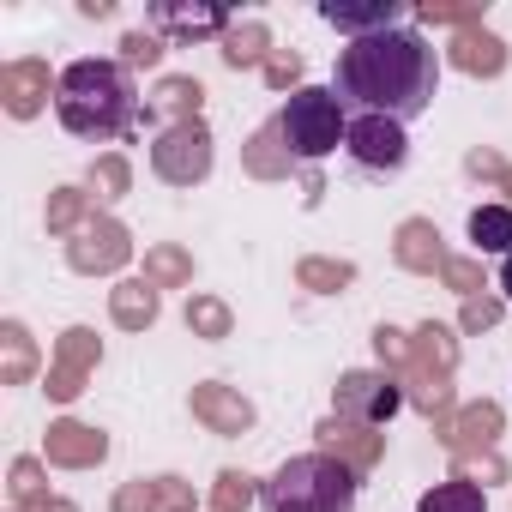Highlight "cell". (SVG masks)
Returning <instances> with one entry per match:
<instances>
[{
  "label": "cell",
  "mask_w": 512,
  "mask_h": 512,
  "mask_svg": "<svg viewBox=\"0 0 512 512\" xmlns=\"http://www.w3.org/2000/svg\"><path fill=\"white\" fill-rule=\"evenodd\" d=\"M434 91H440V55L404 25L380 31V37H356L338 55V97H350L368 115H386L398 127L428 115Z\"/></svg>",
  "instance_id": "obj_1"
},
{
  "label": "cell",
  "mask_w": 512,
  "mask_h": 512,
  "mask_svg": "<svg viewBox=\"0 0 512 512\" xmlns=\"http://www.w3.org/2000/svg\"><path fill=\"white\" fill-rule=\"evenodd\" d=\"M452 476H458V482L488 488V482H506V458H500V452H482V458H452Z\"/></svg>",
  "instance_id": "obj_35"
},
{
  "label": "cell",
  "mask_w": 512,
  "mask_h": 512,
  "mask_svg": "<svg viewBox=\"0 0 512 512\" xmlns=\"http://www.w3.org/2000/svg\"><path fill=\"white\" fill-rule=\"evenodd\" d=\"M398 404H404V380L386 374V368H380V374L362 368V374H344V380H338V416H344V422L386 428V416H392Z\"/></svg>",
  "instance_id": "obj_7"
},
{
  "label": "cell",
  "mask_w": 512,
  "mask_h": 512,
  "mask_svg": "<svg viewBox=\"0 0 512 512\" xmlns=\"http://www.w3.org/2000/svg\"><path fill=\"white\" fill-rule=\"evenodd\" d=\"M440 284H446V290H458L464 302H470L476 290H488V284H482V266H476V260H452V266L440 272Z\"/></svg>",
  "instance_id": "obj_40"
},
{
  "label": "cell",
  "mask_w": 512,
  "mask_h": 512,
  "mask_svg": "<svg viewBox=\"0 0 512 512\" xmlns=\"http://www.w3.org/2000/svg\"><path fill=\"white\" fill-rule=\"evenodd\" d=\"M223 61H229V67H266V61H272V31H266L260 19L229 25V37H223Z\"/></svg>",
  "instance_id": "obj_24"
},
{
  "label": "cell",
  "mask_w": 512,
  "mask_h": 512,
  "mask_svg": "<svg viewBox=\"0 0 512 512\" xmlns=\"http://www.w3.org/2000/svg\"><path fill=\"white\" fill-rule=\"evenodd\" d=\"M241 163H247V175H260V181H284L290 175V151H284V127L272 121V127H260L247 139V151H241Z\"/></svg>",
  "instance_id": "obj_21"
},
{
  "label": "cell",
  "mask_w": 512,
  "mask_h": 512,
  "mask_svg": "<svg viewBox=\"0 0 512 512\" xmlns=\"http://www.w3.org/2000/svg\"><path fill=\"white\" fill-rule=\"evenodd\" d=\"M314 440H320V452L344 458L356 476L386 458V434H374V428H362V422H344V416H326V422L314 428Z\"/></svg>",
  "instance_id": "obj_13"
},
{
  "label": "cell",
  "mask_w": 512,
  "mask_h": 512,
  "mask_svg": "<svg viewBox=\"0 0 512 512\" xmlns=\"http://www.w3.org/2000/svg\"><path fill=\"white\" fill-rule=\"evenodd\" d=\"M31 374H37V344L19 320H7L0 326V386H25Z\"/></svg>",
  "instance_id": "obj_22"
},
{
  "label": "cell",
  "mask_w": 512,
  "mask_h": 512,
  "mask_svg": "<svg viewBox=\"0 0 512 512\" xmlns=\"http://www.w3.org/2000/svg\"><path fill=\"white\" fill-rule=\"evenodd\" d=\"M296 79H302V55H290V49H272V61H266V85H272V91H290ZM296 91H302V85H296Z\"/></svg>",
  "instance_id": "obj_39"
},
{
  "label": "cell",
  "mask_w": 512,
  "mask_h": 512,
  "mask_svg": "<svg viewBox=\"0 0 512 512\" xmlns=\"http://www.w3.org/2000/svg\"><path fill=\"white\" fill-rule=\"evenodd\" d=\"M31 512H79V506H73V500H55V494H49V500H43V506H31Z\"/></svg>",
  "instance_id": "obj_44"
},
{
  "label": "cell",
  "mask_w": 512,
  "mask_h": 512,
  "mask_svg": "<svg viewBox=\"0 0 512 512\" xmlns=\"http://www.w3.org/2000/svg\"><path fill=\"white\" fill-rule=\"evenodd\" d=\"M187 326H193V338H211V344H217V338H229L235 320H229V308H223L217 296H193V302H187Z\"/></svg>",
  "instance_id": "obj_32"
},
{
  "label": "cell",
  "mask_w": 512,
  "mask_h": 512,
  "mask_svg": "<svg viewBox=\"0 0 512 512\" xmlns=\"http://www.w3.org/2000/svg\"><path fill=\"white\" fill-rule=\"evenodd\" d=\"M199 103H205V91H199V79H163L157 85V97L145 103V121H157V115H175V121H199Z\"/></svg>",
  "instance_id": "obj_23"
},
{
  "label": "cell",
  "mask_w": 512,
  "mask_h": 512,
  "mask_svg": "<svg viewBox=\"0 0 512 512\" xmlns=\"http://www.w3.org/2000/svg\"><path fill=\"white\" fill-rule=\"evenodd\" d=\"M229 13L217 7H175V0H151L145 7V31L169 37V43H199V37H229Z\"/></svg>",
  "instance_id": "obj_11"
},
{
  "label": "cell",
  "mask_w": 512,
  "mask_h": 512,
  "mask_svg": "<svg viewBox=\"0 0 512 512\" xmlns=\"http://www.w3.org/2000/svg\"><path fill=\"white\" fill-rule=\"evenodd\" d=\"M500 428H506V416H500V404H494V398L464 404V410H452L446 422H434V434L446 440V452H452V458H482V452H494Z\"/></svg>",
  "instance_id": "obj_10"
},
{
  "label": "cell",
  "mask_w": 512,
  "mask_h": 512,
  "mask_svg": "<svg viewBox=\"0 0 512 512\" xmlns=\"http://www.w3.org/2000/svg\"><path fill=\"white\" fill-rule=\"evenodd\" d=\"M97 356H103V344H97V332L91 326H73L67 338H61V350H55V368H49V398L55 404H73L79 392H85V374L97 368Z\"/></svg>",
  "instance_id": "obj_12"
},
{
  "label": "cell",
  "mask_w": 512,
  "mask_h": 512,
  "mask_svg": "<svg viewBox=\"0 0 512 512\" xmlns=\"http://www.w3.org/2000/svg\"><path fill=\"white\" fill-rule=\"evenodd\" d=\"M109 314H115L121 332H145V326H157V284H145V278H121V284L109 290Z\"/></svg>",
  "instance_id": "obj_20"
},
{
  "label": "cell",
  "mask_w": 512,
  "mask_h": 512,
  "mask_svg": "<svg viewBox=\"0 0 512 512\" xmlns=\"http://www.w3.org/2000/svg\"><path fill=\"white\" fill-rule=\"evenodd\" d=\"M127 260H133V241H127V229H121L115 217H103V211L67 241V266L85 272V278H109V272H121Z\"/></svg>",
  "instance_id": "obj_8"
},
{
  "label": "cell",
  "mask_w": 512,
  "mask_h": 512,
  "mask_svg": "<svg viewBox=\"0 0 512 512\" xmlns=\"http://www.w3.org/2000/svg\"><path fill=\"white\" fill-rule=\"evenodd\" d=\"M452 67L470 73V79H494V73H506V43L482 25H470V31L452 37Z\"/></svg>",
  "instance_id": "obj_19"
},
{
  "label": "cell",
  "mask_w": 512,
  "mask_h": 512,
  "mask_svg": "<svg viewBox=\"0 0 512 512\" xmlns=\"http://www.w3.org/2000/svg\"><path fill=\"white\" fill-rule=\"evenodd\" d=\"M157 61H163V37H151V31L121 37V67H157Z\"/></svg>",
  "instance_id": "obj_37"
},
{
  "label": "cell",
  "mask_w": 512,
  "mask_h": 512,
  "mask_svg": "<svg viewBox=\"0 0 512 512\" xmlns=\"http://www.w3.org/2000/svg\"><path fill=\"white\" fill-rule=\"evenodd\" d=\"M91 217H97V205H91L85 187H55L49 193V235H79Z\"/></svg>",
  "instance_id": "obj_25"
},
{
  "label": "cell",
  "mask_w": 512,
  "mask_h": 512,
  "mask_svg": "<svg viewBox=\"0 0 512 512\" xmlns=\"http://www.w3.org/2000/svg\"><path fill=\"white\" fill-rule=\"evenodd\" d=\"M157 488H163V512H193L199 500H193V482H181V476H157Z\"/></svg>",
  "instance_id": "obj_43"
},
{
  "label": "cell",
  "mask_w": 512,
  "mask_h": 512,
  "mask_svg": "<svg viewBox=\"0 0 512 512\" xmlns=\"http://www.w3.org/2000/svg\"><path fill=\"white\" fill-rule=\"evenodd\" d=\"M458 326H464V332H488V326H500V302H494V296H470L464 314H458Z\"/></svg>",
  "instance_id": "obj_41"
},
{
  "label": "cell",
  "mask_w": 512,
  "mask_h": 512,
  "mask_svg": "<svg viewBox=\"0 0 512 512\" xmlns=\"http://www.w3.org/2000/svg\"><path fill=\"white\" fill-rule=\"evenodd\" d=\"M127 181H133V169H127V157L121 151H103L97 163H91V205H109V199H121L127 193Z\"/></svg>",
  "instance_id": "obj_30"
},
{
  "label": "cell",
  "mask_w": 512,
  "mask_h": 512,
  "mask_svg": "<svg viewBox=\"0 0 512 512\" xmlns=\"http://www.w3.org/2000/svg\"><path fill=\"white\" fill-rule=\"evenodd\" d=\"M278 127H284V151H290L296 163H320L326 151H338V145L350 139L344 97L326 91V85H302V91H290Z\"/></svg>",
  "instance_id": "obj_4"
},
{
  "label": "cell",
  "mask_w": 512,
  "mask_h": 512,
  "mask_svg": "<svg viewBox=\"0 0 512 512\" xmlns=\"http://www.w3.org/2000/svg\"><path fill=\"white\" fill-rule=\"evenodd\" d=\"M392 253H398V266H404V272H428V278H440V272L452 266V253L440 247V229H434L428 217H410V223H398V241H392Z\"/></svg>",
  "instance_id": "obj_14"
},
{
  "label": "cell",
  "mask_w": 512,
  "mask_h": 512,
  "mask_svg": "<svg viewBox=\"0 0 512 512\" xmlns=\"http://www.w3.org/2000/svg\"><path fill=\"white\" fill-rule=\"evenodd\" d=\"M320 19L350 31V37H380V31H398L404 7L398 0H368V7H344V0H320Z\"/></svg>",
  "instance_id": "obj_18"
},
{
  "label": "cell",
  "mask_w": 512,
  "mask_h": 512,
  "mask_svg": "<svg viewBox=\"0 0 512 512\" xmlns=\"http://www.w3.org/2000/svg\"><path fill=\"white\" fill-rule=\"evenodd\" d=\"M452 368H458V338L428 320V326L410 338V368L398 374V380H404V398H410L428 422H446V416H452Z\"/></svg>",
  "instance_id": "obj_5"
},
{
  "label": "cell",
  "mask_w": 512,
  "mask_h": 512,
  "mask_svg": "<svg viewBox=\"0 0 512 512\" xmlns=\"http://www.w3.org/2000/svg\"><path fill=\"white\" fill-rule=\"evenodd\" d=\"M145 284L181 290V284H193V260H187L181 247H151V253H145Z\"/></svg>",
  "instance_id": "obj_27"
},
{
  "label": "cell",
  "mask_w": 512,
  "mask_h": 512,
  "mask_svg": "<svg viewBox=\"0 0 512 512\" xmlns=\"http://www.w3.org/2000/svg\"><path fill=\"white\" fill-rule=\"evenodd\" d=\"M55 115L73 139L109 145V139H127L145 109H139L133 79H127L121 61H73L55 79Z\"/></svg>",
  "instance_id": "obj_2"
},
{
  "label": "cell",
  "mask_w": 512,
  "mask_h": 512,
  "mask_svg": "<svg viewBox=\"0 0 512 512\" xmlns=\"http://www.w3.org/2000/svg\"><path fill=\"white\" fill-rule=\"evenodd\" d=\"M422 512H482V488L452 476V482H440V488L422 494Z\"/></svg>",
  "instance_id": "obj_31"
},
{
  "label": "cell",
  "mask_w": 512,
  "mask_h": 512,
  "mask_svg": "<svg viewBox=\"0 0 512 512\" xmlns=\"http://www.w3.org/2000/svg\"><path fill=\"white\" fill-rule=\"evenodd\" d=\"M470 175H482V181H494V187L512 193V163H500L494 151H470Z\"/></svg>",
  "instance_id": "obj_42"
},
{
  "label": "cell",
  "mask_w": 512,
  "mask_h": 512,
  "mask_svg": "<svg viewBox=\"0 0 512 512\" xmlns=\"http://www.w3.org/2000/svg\"><path fill=\"white\" fill-rule=\"evenodd\" d=\"M151 169L169 181V187H199L211 175V127L205 121H175L157 133L151 145Z\"/></svg>",
  "instance_id": "obj_6"
},
{
  "label": "cell",
  "mask_w": 512,
  "mask_h": 512,
  "mask_svg": "<svg viewBox=\"0 0 512 512\" xmlns=\"http://www.w3.org/2000/svg\"><path fill=\"white\" fill-rule=\"evenodd\" d=\"M109 458V434H97V428H85V422H55L49 428V464H61V470H91V464H103Z\"/></svg>",
  "instance_id": "obj_17"
},
{
  "label": "cell",
  "mask_w": 512,
  "mask_h": 512,
  "mask_svg": "<svg viewBox=\"0 0 512 512\" xmlns=\"http://www.w3.org/2000/svg\"><path fill=\"white\" fill-rule=\"evenodd\" d=\"M470 241H476V253H512V211L506 205H476L470 211Z\"/></svg>",
  "instance_id": "obj_26"
},
{
  "label": "cell",
  "mask_w": 512,
  "mask_h": 512,
  "mask_svg": "<svg viewBox=\"0 0 512 512\" xmlns=\"http://www.w3.org/2000/svg\"><path fill=\"white\" fill-rule=\"evenodd\" d=\"M7 494H13V512H31V506H43V500H49L43 464H37V458H13V470H7Z\"/></svg>",
  "instance_id": "obj_28"
},
{
  "label": "cell",
  "mask_w": 512,
  "mask_h": 512,
  "mask_svg": "<svg viewBox=\"0 0 512 512\" xmlns=\"http://www.w3.org/2000/svg\"><path fill=\"white\" fill-rule=\"evenodd\" d=\"M0 103H7V115L31 121L49 103V67L43 61H7L0 67Z\"/></svg>",
  "instance_id": "obj_15"
},
{
  "label": "cell",
  "mask_w": 512,
  "mask_h": 512,
  "mask_svg": "<svg viewBox=\"0 0 512 512\" xmlns=\"http://www.w3.org/2000/svg\"><path fill=\"white\" fill-rule=\"evenodd\" d=\"M500 296L512 302V253H506V266H500Z\"/></svg>",
  "instance_id": "obj_45"
},
{
  "label": "cell",
  "mask_w": 512,
  "mask_h": 512,
  "mask_svg": "<svg viewBox=\"0 0 512 512\" xmlns=\"http://www.w3.org/2000/svg\"><path fill=\"white\" fill-rule=\"evenodd\" d=\"M109 512H163V488L157 482H121Z\"/></svg>",
  "instance_id": "obj_36"
},
{
  "label": "cell",
  "mask_w": 512,
  "mask_h": 512,
  "mask_svg": "<svg viewBox=\"0 0 512 512\" xmlns=\"http://www.w3.org/2000/svg\"><path fill=\"white\" fill-rule=\"evenodd\" d=\"M374 356H380V368H386V374H404V368H410V332L380 326V332H374Z\"/></svg>",
  "instance_id": "obj_34"
},
{
  "label": "cell",
  "mask_w": 512,
  "mask_h": 512,
  "mask_svg": "<svg viewBox=\"0 0 512 512\" xmlns=\"http://www.w3.org/2000/svg\"><path fill=\"white\" fill-rule=\"evenodd\" d=\"M260 506L266 512H356V470L332 452H302L260 488Z\"/></svg>",
  "instance_id": "obj_3"
},
{
  "label": "cell",
  "mask_w": 512,
  "mask_h": 512,
  "mask_svg": "<svg viewBox=\"0 0 512 512\" xmlns=\"http://www.w3.org/2000/svg\"><path fill=\"white\" fill-rule=\"evenodd\" d=\"M422 25H452V31H470V25H482V7H446V0H428V7L416 13Z\"/></svg>",
  "instance_id": "obj_38"
},
{
  "label": "cell",
  "mask_w": 512,
  "mask_h": 512,
  "mask_svg": "<svg viewBox=\"0 0 512 512\" xmlns=\"http://www.w3.org/2000/svg\"><path fill=\"white\" fill-rule=\"evenodd\" d=\"M296 284L332 296V290H350V284H356V266H350V260H302V266H296Z\"/></svg>",
  "instance_id": "obj_29"
},
{
  "label": "cell",
  "mask_w": 512,
  "mask_h": 512,
  "mask_svg": "<svg viewBox=\"0 0 512 512\" xmlns=\"http://www.w3.org/2000/svg\"><path fill=\"white\" fill-rule=\"evenodd\" d=\"M247 506H253V476L223 470L217 488H211V512H247Z\"/></svg>",
  "instance_id": "obj_33"
},
{
  "label": "cell",
  "mask_w": 512,
  "mask_h": 512,
  "mask_svg": "<svg viewBox=\"0 0 512 512\" xmlns=\"http://www.w3.org/2000/svg\"><path fill=\"white\" fill-rule=\"evenodd\" d=\"M344 145H350L356 169H368V175H398L404 157H410L404 127L386 121V115H362V121H350V139H344Z\"/></svg>",
  "instance_id": "obj_9"
},
{
  "label": "cell",
  "mask_w": 512,
  "mask_h": 512,
  "mask_svg": "<svg viewBox=\"0 0 512 512\" xmlns=\"http://www.w3.org/2000/svg\"><path fill=\"white\" fill-rule=\"evenodd\" d=\"M193 416H199L211 434H247V428H253V404H247L241 392L217 386V380L193 386Z\"/></svg>",
  "instance_id": "obj_16"
}]
</instances>
